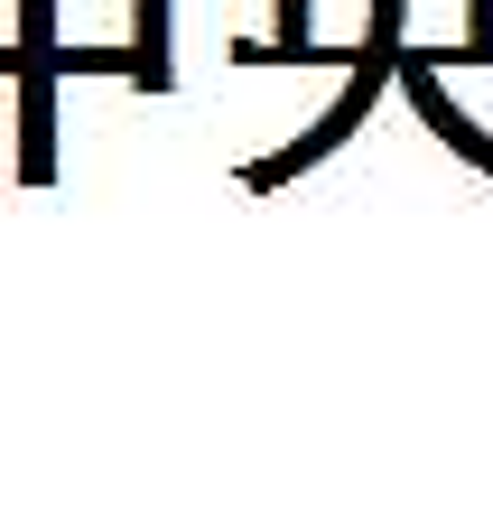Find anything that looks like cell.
<instances>
[{
  "label": "cell",
  "mask_w": 493,
  "mask_h": 512,
  "mask_svg": "<svg viewBox=\"0 0 493 512\" xmlns=\"http://www.w3.org/2000/svg\"><path fill=\"white\" fill-rule=\"evenodd\" d=\"M400 28H410V0H373V28H363V47H373V56H400Z\"/></svg>",
  "instance_id": "6"
},
{
  "label": "cell",
  "mask_w": 493,
  "mask_h": 512,
  "mask_svg": "<svg viewBox=\"0 0 493 512\" xmlns=\"http://www.w3.org/2000/svg\"><path fill=\"white\" fill-rule=\"evenodd\" d=\"M131 84L140 94H168L177 66H168V0H131Z\"/></svg>",
  "instance_id": "4"
},
{
  "label": "cell",
  "mask_w": 493,
  "mask_h": 512,
  "mask_svg": "<svg viewBox=\"0 0 493 512\" xmlns=\"http://www.w3.org/2000/svg\"><path fill=\"white\" fill-rule=\"evenodd\" d=\"M400 94H410V112H419V122L438 131V140H447L466 168H484V177H493V131L475 122V112H456V103H447L438 56H428V47H400Z\"/></svg>",
  "instance_id": "2"
},
{
  "label": "cell",
  "mask_w": 493,
  "mask_h": 512,
  "mask_svg": "<svg viewBox=\"0 0 493 512\" xmlns=\"http://www.w3.org/2000/svg\"><path fill=\"white\" fill-rule=\"evenodd\" d=\"M400 84V56H373V47H354V66H345V94H335V112H317L289 149H270V159H252L242 168V187L252 196H270V187H289V177H307V168H326L335 149H345L354 131H363V112H373L382 94Z\"/></svg>",
  "instance_id": "1"
},
{
  "label": "cell",
  "mask_w": 493,
  "mask_h": 512,
  "mask_svg": "<svg viewBox=\"0 0 493 512\" xmlns=\"http://www.w3.org/2000/svg\"><path fill=\"white\" fill-rule=\"evenodd\" d=\"M56 56H28L19 66V187H47L56 177Z\"/></svg>",
  "instance_id": "3"
},
{
  "label": "cell",
  "mask_w": 493,
  "mask_h": 512,
  "mask_svg": "<svg viewBox=\"0 0 493 512\" xmlns=\"http://www.w3.org/2000/svg\"><path fill=\"white\" fill-rule=\"evenodd\" d=\"M438 66H493V0H466V38L456 47H428Z\"/></svg>",
  "instance_id": "5"
}]
</instances>
